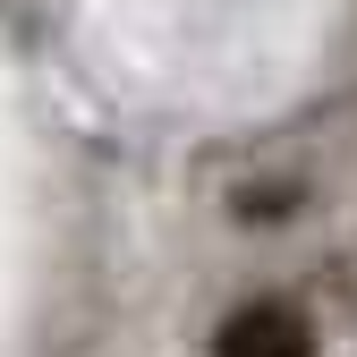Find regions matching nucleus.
Instances as JSON below:
<instances>
[{"mask_svg":"<svg viewBox=\"0 0 357 357\" xmlns=\"http://www.w3.org/2000/svg\"><path fill=\"white\" fill-rule=\"evenodd\" d=\"M213 357H315V324L289 298H255L213 332Z\"/></svg>","mask_w":357,"mask_h":357,"instance_id":"f257e3e1","label":"nucleus"}]
</instances>
